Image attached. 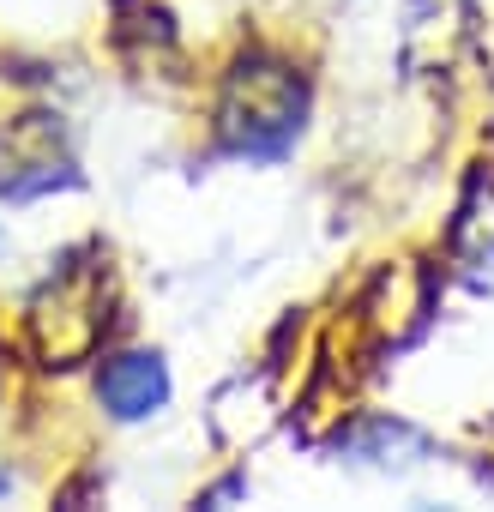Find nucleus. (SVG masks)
Wrapping results in <instances>:
<instances>
[{
    "label": "nucleus",
    "mask_w": 494,
    "mask_h": 512,
    "mask_svg": "<svg viewBox=\"0 0 494 512\" xmlns=\"http://www.w3.org/2000/svg\"><path fill=\"white\" fill-rule=\"evenodd\" d=\"M470 37V0H404V25H398V61L404 73L428 79L458 61Z\"/></svg>",
    "instance_id": "7ed1b4c3"
},
{
    "label": "nucleus",
    "mask_w": 494,
    "mask_h": 512,
    "mask_svg": "<svg viewBox=\"0 0 494 512\" xmlns=\"http://www.w3.org/2000/svg\"><path fill=\"white\" fill-rule=\"evenodd\" d=\"M97 404L115 416V422H145L169 404V368L157 350H127V356H109L103 374H97Z\"/></svg>",
    "instance_id": "20e7f679"
},
{
    "label": "nucleus",
    "mask_w": 494,
    "mask_h": 512,
    "mask_svg": "<svg viewBox=\"0 0 494 512\" xmlns=\"http://www.w3.org/2000/svg\"><path fill=\"white\" fill-rule=\"evenodd\" d=\"M452 247L464 266H494V175H470L458 223H452Z\"/></svg>",
    "instance_id": "39448f33"
},
{
    "label": "nucleus",
    "mask_w": 494,
    "mask_h": 512,
    "mask_svg": "<svg viewBox=\"0 0 494 512\" xmlns=\"http://www.w3.org/2000/svg\"><path fill=\"white\" fill-rule=\"evenodd\" d=\"M25 326H31V344H37V356H43L49 368L85 362V356L97 350L103 326H109V314H103V266L67 260V272H55V278L37 290Z\"/></svg>",
    "instance_id": "f03ea898"
},
{
    "label": "nucleus",
    "mask_w": 494,
    "mask_h": 512,
    "mask_svg": "<svg viewBox=\"0 0 494 512\" xmlns=\"http://www.w3.org/2000/svg\"><path fill=\"white\" fill-rule=\"evenodd\" d=\"M308 85L278 55H241L217 97V139L235 157H284L302 133Z\"/></svg>",
    "instance_id": "f257e3e1"
},
{
    "label": "nucleus",
    "mask_w": 494,
    "mask_h": 512,
    "mask_svg": "<svg viewBox=\"0 0 494 512\" xmlns=\"http://www.w3.org/2000/svg\"><path fill=\"white\" fill-rule=\"evenodd\" d=\"M350 458H368V464H410L428 452V440L410 428V422H392V416H362L344 440H338Z\"/></svg>",
    "instance_id": "423d86ee"
}]
</instances>
